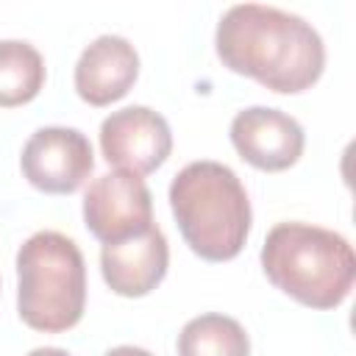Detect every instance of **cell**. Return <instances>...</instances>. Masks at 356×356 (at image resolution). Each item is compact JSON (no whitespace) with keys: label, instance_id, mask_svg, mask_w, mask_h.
<instances>
[{"label":"cell","instance_id":"cell-13","mask_svg":"<svg viewBox=\"0 0 356 356\" xmlns=\"http://www.w3.org/2000/svg\"><path fill=\"white\" fill-rule=\"evenodd\" d=\"M103 356H153V353L145 348H136V345H117V348L106 350Z\"/></svg>","mask_w":356,"mask_h":356},{"label":"cell","instance_id":"cell-9","mask_svg":"<svg viewBox=\"0 0 356 356\" xmlns=\"http://www.w3.org/2000/svg\"><path fill=\"white\" fill-rule=\"evenodd\" d=\"M170 267V245L164 231L153 222L145 234L103 245L100 250V273L111 292L122 298H145L150 295L167 275Z\"/></svg>","mask_w":356,"mask_h":356},{"label":"cell","instance_id":"cell-8","mask_svg":"<svg viewBox=\"0 0 356 356\" xmlns=\"http://www.w3.org/2000/svg\"><path fill=\"white\" fill-rule=\"evenodd\" d=\"M231 145L234 150L256 170L281 172L298 164L306 147L303 125L281 108L250 106L236 111L231 120Z\"/></svg>","mask_w":356,"mask_h":356},{"label":"cell","instance_id":"cell-7","mask_svg":"<svg viewBox=\"0 0 356 356\" xmlns=\"http://www.w3.org/2000/svg\"><path fill=\"white\" fill-rule=\"evenodd\" d=\"M100 150L108 164L142 178L170 159L172 131L159 111L147 106H125L103 120Z\"/></svg>","mask_w":356,"mask_h":356},{"label":"cell","instance_id":"cell-10","mask_svg":"<svg viewBox=\"0 0 356 356\" xmlns=\"http://www.w3.org/2000/svg\"><path fill=\"white\" fill-rule=\"evenodd\" d=\"M139 78V53L136 47L117 33H103L83 47L75 64V92L83 103L103 108L117 103L131 92Z\"/></svg>","mask_w":356,"mask_h":356},{"label":"cell","instance_id":"cell-2","mask_svg":"<svg viewBox=\"0 0 356 356\" xmlns=\"http://www.w3.org/2000/svg\"><path fill=\"white\" fill-rule=\"evenodd\" d=\"M267 281L309 309H337L353 289L356 253L350 242L312 222H278L261 245Z\"/></svg>","mask_w":356,"mask_h":356},{"label":"cell","instance_id":"cell-12","mask_svg":"<svg viewBox=\"0 0 356 356\" xmlns=\"http://www.w3.org/2000/svg\"><path fill=\"white\" fill-rule=\"evenodd\" d=\"M178 356H250V339L239 320L209 312L181 328Z\"/></svg>","mask_w":356,"mask_h":356},{"label":"cell","instance_id":"cell-14","mask_svg":"<svg viewBox=\"0 0 356 356\" xmlns=\"http://www.w3.org/2000/svg\"><path fill=\"white\" fill-rule=\"evenodd\" d=\"M25 356H72V353H67L64 348H33Z\"/></svg>","mask_w":356,"mask_h":356},{"label":"cell","instance_id":"cell-3","mask_svg":"<svg viewBox=\"0 0 356 356\" xmlns=\"http://www.w3.org/2000/svg\"><path fill=\"white\" fill-rule=\"evenodd\" d=\"M170 209L189 250L206 261L242 253L253 211L250 197L228 164L192 161L170 184Z\"/></svg>","mask_w":356,"mask_h":356},{"label":"cell","instance_id":"cell-5","mask_svg":"<svg viewBox=\"0 0 356 356\" xmlns=\"http://www.w3.org/2000/svg\"><path fill=\"white\" fill-rule=\"evenodd\" d=\"M19 167L33 189L44 195H72L95 170V150L78 128L47 125L28 136Z\"/></svg>","mask_w":356,"mask_h":356},{"label":"cell","instance_id":"cell-1","mask_svg":"<svg viewBox=\"0 0 356 356\" xmlns=\"http://www.w3.org/2000/svg\"><path fill=\"white\" fill-rule=\"evenodd\" d=\"M222 67L278 95L312 89L325 70V44L312 22L261 3L231 6L214 33Z\"/></svg>","mask_w":356,"mask_h":356},{"label":"cell","instance_id":"cell-6","mask_svg":"<svg viewBox=\"0 0 356 356\" xmlns=\"http://www.w3.org/2000/svg\"><path fill=\"white\" fill-rule=\"evenodd\" d=\"M83 222L103 245L145 234L153 225V197L134 172H106L83 192Z\"/></svg>","mask_w":356,"mask_h":356},{"label":"cell","instance_id":"cell-4","mask_svg":"<svg viewBox=\"0 0 356 356\" xmlns=\"http://www.w3.org/2000/svg\"><path fill=\"white\" fill-rule=\"evenodd\" d=\"M86 309V264L75 239L58 231H36L17 250V314L44 334H61L81 323Z\"/></svg>","mask_w":356,"mask_h":356},{"label":"cell","instance_id":"cell-11","mask_svg":"<svg viewBox=\"0 0 356 356\" xmlns=\"http://www.w3.org/2000/svg\"><path fill=\"white\" fill-rule=\"evenodd\" d=\"M44 86V58L22 39L0 42V108L31 103Z\"/></svg>","mask_w":356,"mask_h":356}]
</instances>
